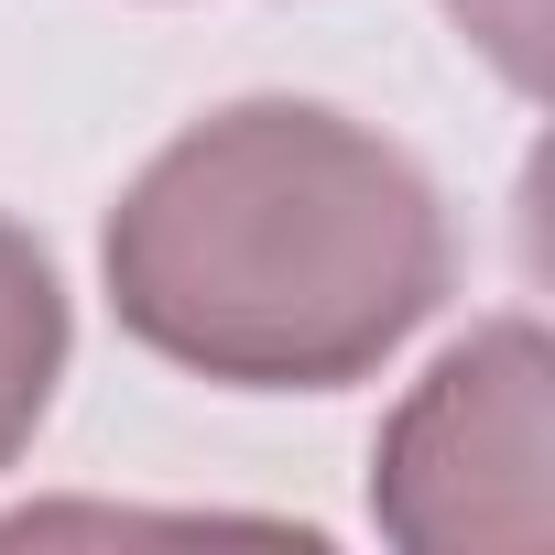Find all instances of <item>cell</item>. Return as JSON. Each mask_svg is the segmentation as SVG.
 I'll list each match as a JSON object with an SVG mask.
<instances>
[{"mask_svg": "<svg viewBox=\"0 0 555 555\" xmlns=\"http://www.w3.org/2000/svg\"><path fill=\"white\" fill-rule=\"evenodd\" d=\"M120 327L207 382L327 392L447 295L436 185L338 109H229L109 218Z\"/></svg>", "mask_w": 555, "mask_h": 555, "instance_id": "6da1fadb", "label": "cell"}, {"mask_svg": "<svg viewBox=\"0 0 555 555\" xmlns=\"http://www.w3.org/2000/svg\"><path fill=\"white\" fill-rule=\"evenodd\" d=\"M555 425H544V338L490 327L436 382L403 403L382 447V522L403 544H479V555H533L555 522L544 490Z\"/></svg>", "mask_w": 555, "mask_h": 555, "instance_id": "7a4b0ae2", "label": "cell"}, {"mask_svg": "<svg viewBox=\"0 0 555 555\" xmlns=\"http://www.w3.org/2000/svg\"><path fill=\"white\" fill-rule=\"evenodd\" d=\"M55 360H66V306H55V272L44 250L0 218V457H12L55 392Z\"/></svg>", "mask_w": 555, "mask_h": 555, "instance_id": "3957f363", "label": "cell"}]
</instances>
